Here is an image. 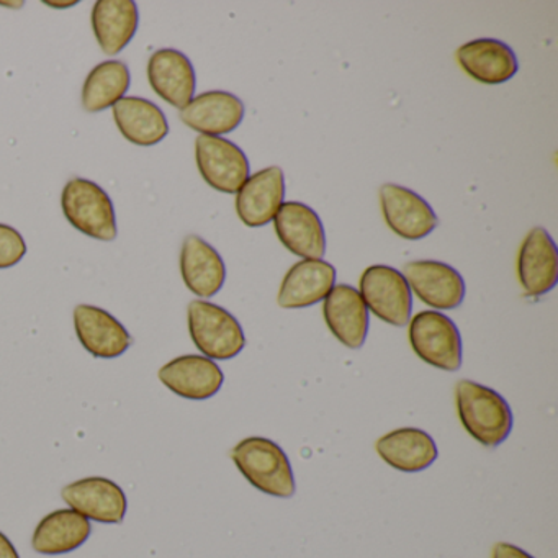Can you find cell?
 <instances>
[{"label": "cell", "mask_w": 558, "mask_h": 558, "mask_svg": "<svg viewBox=\"0 0 558 558\" xmlns=\"http://www.w3.org/2000/svg\"><path fill=\"white\" fill-rule=\"evenodd\" d=\"M457 413L463 429L485 447H498L512 430V411L508 401L485 385L460 380L456 387Z\"/></svg>", "instance_id": "obj_1"}, {"label": "cell", "mask_w": 558, "mask_h": 558, "mask_svg": "<svg viewBox=\"0 0 558 558\" xmlns=\"http://www.w3.org/2000/svg\"><path fill=\"white\" fill-rule=\"evenodd\" d=\"M233 462L244 478L274 498H292L296 492L292 463L279 444L266 437L251 436L234 447Z\"/></svg>", "instance_id": "obj_2"}, {"label": "cell", "mask_w": 558, "mask_h": 558, "mask_svg": "<svg viewBox=\"0 0 558 558\" xmlns=\"http://www.w3.org/2000/svg\"><path fill=\"white\" fill-rule=\"evenodd\" d=\"M189 332L198 351L211 361H228L241 354L246 336L240 322L228 310L194 300L189 305Z\"/></svg>", "instance_id": "obj_3"}, {"label": "cell", "mask_w": 558, "mask_h": 558, "mask_svg": "<svg viewBox=\"0 0 558 558\" xmlns=\"http://www.w3.org/2000/svg\"><path fill=\"white\" fill-rule=\"evenodd\" d=\"M64 217L86 236L99 241H113L117 238L116 208L107 192L89 181L74 178L68 182L61 195Z\"/></svg>", "instance_id": "obj_4"}, {"label": "cell", "mask_w": 558, "mask_h": 558, "mask_svg": "<svg viewBox=\"0 0 558 558\" xmlns=\"http://www.w3.org/2000/svg\"><path fill=\"white\" fill-rule=\"evenodd\" d=\"M410 344L417 357L433 367L457 372L462 367V338L456 323L440 312L417 313L410 319Z\"/></svg>", "instance_id": "obj_5"}, {"label": "cell", "mask_w": 558, "mask_h": 558, "mask_svg": "<svg viewBox=\"0 0 558 558\" xmlns=\"http://www.w3.org/2000/svg\"><path fill=\"white\" fill-rule=\"evenodd\" d=\"M359 293L368 312L391 326L403 328L410 323L413 295L407 279L395 267L371 266L362 274Z\"/></svg>", "instance_id": "obj_6"}, {"label": "cell", "mask_w": 558, "mask_h": 558, "mask_svg": "<svg viewBox=\"0 0 558 558\" xmlns=\"http://www.w3.org/2000/svg\"><path fill=\"white\" fill-rule=\"evenodd\" d=\"M195 159L204 181L221 194H236L251 175L243 149L221 136H198Z\"/></svg>", "instance_id": "obj_7"}, {"label": "cell", "mask_w": 558, "mask_h": 558, "mask_svg": "<svg viewBox=\"0 0 558 558\" xmlns=\"http://www.w3.org/2000/svg\"><path fill=\"white\" fill-rule=\"evenodd\" d=\"M411 293L434 310H456L465 299V282L459 270L439 260H413L403 269Z\"/></svg>", "instance_id": "obj_8"}, {"label": "cell", "mask_w": 558, "mask_h": 558, "mask_svg": "<svg viewBox=\"0 0 558 558\" xmlns=\"http://www.w3.org/2000/svg\"><path fill=\"white\" fill-rule=\"evenodd\" d=\"M380 207L385 223L403 240H423L439 223L433 207L416 192L401 185H381Z\"/></svg>", "instance_id": "obj_9"}, {"label": "cell", "mask_w": 558, "mask_h": 558, "mask_svg": "<svg viewBox=\"0 0 558 558\" xmlns=\"http://www.w3.org/2000/svg\"><path fill=\"white\" fill-rule=\"evenodd\" d=\"M64 502L89 521L120 524L126 514V496L120 485L104 476H87L64 486Z\"/></svg>", "instance_id": "obj_10"}, {"label": "cell", "mask_w": 558, "mask_h": 558, "mask_svg": "<svg viewBox=\"0 0 558 558\" xmlns=\"http://www.w3.org/2000/svg\"><path fill=\"white\" fill-rule=\"evenodd\" d=\"M280 243L303 259H322L326 253L325 227L315 210L302 202H283L274 218Z\"/></svg>", "instance_id": "obj_11"}, {"label": "cell", "mask_w": 558, "mask_h": 558, "mask_svg": "<svg viewBox=\"0 0 558 558\" xmlns=\"http://www.w3.org/2000/svg\"><path fill=\"white\" fill-rule=\"evenodd\" d=\"M236 214L246 227L269 225L286 197V175L279 166H270L250 175L236 192Z\"/></svg>", "instance_id": "obj_12"}, {"label": "cell", "mask_w": 558, "mask_h": 558, "mask_svg": "<svg viewBox=\"0 0 558 558\" xmlns=\"http://www.w3.org/2000/svg\"><path fill=\"white\" fill-rule=\"evenodd\" d=\"M158 377L172 393L195 401L215 397L225 381L217 362L205 355H181L161 367Z\"/></svg>", "instance_id": "obj_13"}, {"label": "cell", "mask_w": 558, "mask_h": 558, "mask_svg": "<svg viewBox=\"0 0 558 558\" xmlns=\"http://www.w3.org/2000/svg\"><path fill=\"white\" fill-rule=\"evenodd\" d=\"M74 328L83 348L97 359L120 357L133 342L125 326L99 306L77 305Z\"/></svg>", "instance_id": "obj_14"}, {"label": "cell", "mask_w": 558, "mask_h": 558, "mask_svg": "<svg viewBox=\"0 0 558 558\" xmlns=\"http://www.w3.org/2000/svg\"><path fill=\"white\" fill-rule=\"evenodd\" d=\"M519 283L527 295L541 296L558 282V253L545 228H534L522 241L518 256Z\"/></svg>", "instance_id": "obj_15"}, {"label": "cell", "mask_w": 558, "mask_h": 558, "mask_svg": "<svg viewBox=\"0 0 558 558\" xmlns=\"http://www.w3.org/2000/svg\"><path fill=\"white\" fill-rule=\"evenodd\" d=\"M335 266L323 259H303L290 267L280 286V308H308L323 302L336 286Z\"/></svg>", "instance_id": "obj_16"}, {"label": "cell", "mask_w": 558, "mask_h": 558, "mask_svg": "<svg viewBox=\"0 0 558 558\" xmlns=\"http://www.w3.org/2000/svg\"><path fill=\"white\" fill-rule=\"evenodd\" d=\"M148 81L153 90L175 109H184L194 99L197 86L194 66L174 48H162L149 58Z\"/></svg>", "instance_id": "obj_17"}, {"label": "cell", "mask_w": 558, "mask_h": 558, "mask_svg": "<svg viewBox=\"0 0 558 558\" xmlns=\"http://www.w3.org/2000/svg\"><path fill=\"white\" fill-rule=\"evenodd\" d=\"M323 316L336 339L349 349H361L367 339L368 310L354 287L335 286L323 303Z\"/></svg>", "instance_id": "obj_18"}, {"label": "cell", "mask_w": 558, "mask_h": 558, "mask_svg": "<svg viewBox=\"0 0 558 558\" xmlns=\"http://www.w3.org/2000/svg\"><path fill=\"white\" fill-rule=\"evenodd\" d=\"M243 119L244 104L225 90L201 94L181 110L185 126L205 136L228 135L241 125Z\"/></svg>", "instance_id": "obj_19"}, {"label": "cell", "mask_w": 558, "mask_h": 558, "mask_svg": "<svg viewBox=\"0 0 558 558\" xmlns=\"http://www.w3.org/2000/svg\"><path fill=\"white\" fill-rule=\"evenodd\" d=\"M460 68L472 80L486 86L508 83L518 73L519 64L509 45L493 38L469 41L457 50Z\"/></svg>", "instance_id": "obj_20"}, {"label": "cell", "mask_w": 558, "mask_h": 558, "mask_svg": "<svg viewBox=\"0 0 558 558\" xmlns=\"http://www.w3.org/2000/svg\"><path fill=\"white\" fill-rule=\"evenodd\" d=\"M181 274L185 287L202 299L217 295L227 280L220 254L197 234H189L182 244Z\"/></svg>", "instance_id": "obj_21"}, {"label": "cell", "mask_w": 558, "mask_h": 558, "mask_svg": "<svg viewBox=\"0 0 558 558\" xmlns=\"http://www.w3.org/2000/svg\"><path fill=\"white\" fill-rule=\"evenodd\" d=\"M375 450L387 465L404 473L423 472L439 456L433 437L417 427H401L385 434L375 444Z\"/></svg>", "instance_id": "obj_22"}, {"label": "cell", "mask_w": 558, "mask_h": 558, "mask_svg": "<svg viewBox=\"0 0 558 558\" xmlns=\"http://www.w3.org/2000/svg\"><path fill=\"white\" fill-rule=\"evenodd\" d=\"M113 120L123 138L136 146H155L168 136L169 123L165 112L151 100L123 97L112 107Z\"/></svg>", "instance_id": "obj_23"}, {"label": "cell", "mask_w": 558, "mask_h": 558, "mask_svg": "<svg viewBox=\"0 0 558 558\" xmlns=\"http://www.w3.org/2000/svg\"><path fill=\"white\" fill-rule=\"evenodd\" d=\"M93 525L74 509H58L38 522L32 537L37 554L63 555L76 550L90 537Z\"/></svg>", "instance_id": "obj_24"}, {"label": "cell", "mask_w": 558, "mask_h": 558, "mask_svg": "<svg viewBox=\"0 0 558 558\" xmlns=\"http://www.w3.org/2000/svg\"><path fill=\"white\" fill-rule=\"evenodd\" d=\"M93 28L104 53L116 57L138 31V8L133 0H99L93 9Z\"/></svg>", "instance_id": "obj_25"}, {"label": "cell", "mask_w": 558, "mask_h": 558, "mask_svg": "<svg viewBox=\"0 0 558 558\" xmlns=\"http://www.w3.org/2000/svg\"><path fill=\"white\" fill-rule=\"evenodd\" d=\"M132 76L123 61H104L94 68L83 87V109L99 113L110 109L129 93Z\"/></svg>", "instance_id": "obj_26"}, {"label": "cell", "mask_w": 558, "mask_h": 558, "mask_svg": "<svg viewBox=\"0 0 558 558\" xmlns=\"http://www.w3.org/2000/svg\"><path fill=\"white\" fill-rule=\"evenodd\" d=\"M27 254L24 236L15 228L0 223V270L17 266Z\"/></svg>", "instance_id": "obj_27"}, {"label": "cell", "mask_w": 558, "mask_h": 558, "mask_svg": "<svg viewBox=\"0 0 558 558\" xmlns=\"http://www.w3.org/2000/svg\"><path fill=\"white\" fill-rule=\"evenodd\" d=\"M493 558H534L527 551L519 548L518 545L508 544V542H498L493 547Z\"/></svg>", "instance_id": "obj_28"}, {"label": "cell", "mask_w": 558, "mask_h": 558, "mask_svg": "<svg viewBox=\"0 0 558 558\" xmlns=\"http://www.w3.org/2000/svg\"><path fill=\"white\" fill-rule=\"evenodd\" d=\"M0 558H21L17 548L12 544L11 538L0 532Z\"/></svg>", "instance_id": "obj_29"}, {"label": "cell", "mask_w": 558, "mask_h": 558, "mask_svg": "<svg viewBox=\"0 0 558 558\" xmlns=\"http://www.w3.org/2000/svg\"><path fill=\"white\" fill-rule=\"evenodd\" d=\"M77 2L74 0V2H47V5H50V8L54 9H66V8H73V5H76Z\"/></svg>", "instance_id": "obj_30"}]
</instances>
